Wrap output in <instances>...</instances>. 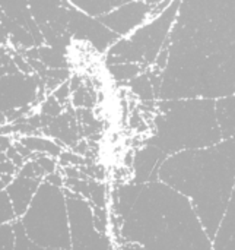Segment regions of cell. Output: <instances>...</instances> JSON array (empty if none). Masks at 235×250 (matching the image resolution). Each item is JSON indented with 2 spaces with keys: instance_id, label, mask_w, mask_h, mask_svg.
Segmentation results:
<instances>
[{
  "instance_id": "6da1fadb",
  "label": "cell",
  "mask_w": 235,
  "mask_h": 250,
  "mask_svg": "<svg viewBox=\"0 0 235 250\" xmlns=\"http://www.w3.org/2000/svg\"><path fill=\"white\" fill-rule=\"evenodd\" d=\"M120 198L127 242L143 250H212L190 199L161 180L123 189Z\"/></svg>"
},
{
  "instance_id": "7a4b0ae2",
  "label": "cell",
  "mask_w": 235,
  "mask_h": 250,
  "mask_svg": "<svg viewBox=\"0 0 235 250\" xmlns=\"http://www.w3.org/2000/svg\"><path fill=\"white\" fill-rule=\"evenodd\" d=\"M158 179L190 199L212 242L221 229L235 188V136L216 145L165 158Z\"/></svg>"
},
{
  "instance_id": "3957f363",
  "label": "cell",
  "mask_w": 235,
  "mask_h": 250,
  "mask_svg": "<svg viewBox=\"0 0 235 250\" xmlns=\"http://www.w3.org/2000/svg\"><path fill=\"white\" fill-rule=\"evenodd\" d=\"M67 211L70 220V250H114L110 237L97 227L91 207L78 198H69Z\"/></svg>"
}]
</instances>
